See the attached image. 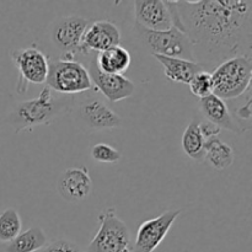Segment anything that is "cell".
<instances>
[{
    "instance_id": "13",
    "label": "cell",
    "mask_w": 252,
    "mask_h": 252,
    "mask_svg": "<svg viewBox=\"0 0 252 252\" xmlns=\"http://www.w3.org/2000/svg\"><path fill=\"white\" fill-rule=\"evenodd\" d=\"M93 189V181L86 167H71L61 174L57 191L66 202L78 203L88 198Z\"/></svg>"
},
{
    "instance_id": "8",
    "label": "cell",
    "mask_w": 252,
    "mask_h": 252,
    "mask_svg": "<svg viewBox=\"0 0 252 252\" xmlns=\"http://www.w3.org/2000/svg\"><path fill=\"white\" fill-rule=\"evenodd\" d=\"M10 57L19 71L16 91L24 94L29 84H44L48 74V58L37 47L14 49Z\"/></svg>"
},
{
    "instance_id": "15",
    "label": "cell",
    "mask_w": 252,
    "mask_h": 252,
    "mask_svg": "<svg viewBox=\"0 0 252 252\" xmlns=\"http://www.w3.org/2000/svg\"><path fill=\"white\" fill-rule=\"evenodd\" d=\"M135 22L153 31H165L172 27L169 9L162 0H135Z\"/></svg>"
},
{
    "instance_id": "4",
    "label": "cell",
    "mask_w": 252,
    "mask_h": 252,
    "mask_svg": "<svg viewBox=\"0 0 252 252\" xmlns=\"http://www.w3.org/2000/svg\"><path fill=\"white\" fill-rule=\"evenodd\" d=\"M90 22L91 20L78 15L59 17L52 22L49 37L56 48L61 51L59 59L76 61L85 65V62L88 64V62L95 56V53H86L81 48L84 33Z\"/></svg>"
},
{
    "instance_id": "3",
    "label": "cell",
    "mask_w": 252,
    "mask_h": 252,
    "mask_svg": "<svg viewBox=\"0 0 252 252\" xmlns=\"http://www.w3.org/2000/svg\"><path fill=\"white\" fill-rule=\"evenodd\" d=\"M212 94L223 101L235 100L250 90L252 57L236 56L219 64L211 73Z\"/></svg>"
},
{
    "instance_id": "6",
    "label": "cell",
    "mask_w": 252,
    "mask_h": 252,
    "mask_svg": "<svg viewBox=\"0 0 252 252\" xmlns=\"http://www.w3.org/2000/svg\"><path fill=\"white\" fill-rule=\"evenodd\" d=\"M46 84L59 95H73L94 89L86 66L76 61L53 59L48 62Z\"/></svg>"
},
{
    "instance_id": "12",
    "label": "cell",
    "mask_w": 252,
    "mask_h": 252,
    "mask_svg": "<svg viewBox=\"0 0 252 252\" xmlns=\"http://www.w3.org/2000/svg\"><path fill=\"white\" fill-rule=\"evenodd\" d=\"M121 31L110 20L91 21L84 33L81 48L86 53H101L112 47L120 46Z\"/></svg>"
},
{
    "instance_id": "10",
    "label": "cell",
    "mask_w": 252,
    "mask_h": 252,
    "mask_svg": "<svg viewBox=\"0 0 252 252\" xmlns=\"http://www.w3.org/2000/svg\"><path fill=\"white\" fill-rule=\"evenodd\" d=\"M180 214L181 209H169L155 218L143 221L138 228L133 244L134 252H154L166 238Z\"/></svg>"
},
{
    "instance_id": "17",
    "label": "cell",
    "mask_w": 252,
    "mask_h": 252,
    "mask_svg": "<svg viewBox=\"0 0 252 252\" xmlns=\"http://www.w3.org/2000/svg\"><path fill=\"white\" fill-rule=\"evenodd\" d=\"M95 62L98 70L102 73L123 75L129 69L132 57L127 49L121 46H116L96 54Z\"/></svg>"
},
{
    "instance_id": "5",
    "label": "cell",
    "mask_w": 252,
    "mask_h": 252,
    "mask_svg": "<svg viewBox=\"0 0 252 252\" xmlns=\"http://www.w3.org/2000/svg\"><path fill=\"white\" fill-rule=\"evenodd\" d=\"M134 33L140 46L152 56L194 61L191 41L177 27L172 26L165 31H153L134 24Z\"/></svg>"
},
{
    "instance_id": "21",
    "label": "cell",
    "mask_w": 252,
    "mask_h": 252,
    "mask_svg": "<svg viewBox=\"0 0 252 252\" xmlns=\"http://www.w3.org/2000/svg\"><path fill=\"white\" fill-rule=\"evenodd\" d=\"M22 229L21 217L15 208H6L0 213V243H10Z\"/></svg>"
},
{
    "instance_id": "7",
    "label": "cell",
    "mask_w": 252,
    "mask_h": 252,
    "mask_svg": "<svg viewBox=\"0 0 252 252\" xmlns=\"http://www.w3.org/2000/svg\"><path fill=\"white\" fill-rule=\"evenodd\" d=\"M100 228L89 243L86 252H122L132 246L128 226L116 214V208L110 207L98 217Z\"/></svg>"
},
{
    "instance_id": "25",
    "label": "cell",
    "mask_w": 252,
    "mask_h": 252,
    "mask_svg": "<svg viewBox=\"0 0 252 252\" xmlns=\"http://www.w3.org/2000/svg\"><path fill=\"white\" fill-rule=\"evenodd\" d=\"M199 129H201L202 135L204 137V139H209V138L218 137L219 133L221 132V129L219 127H217L213 123L208 122V121H203V122H199Z\"/></svg>"
},
{
    "instance_id": "19",
    "label": "cell",
    "mask_w": 252,
    "mask_h": 252,
    "mask_svg": "<svg viewBox=\"0 0 252 252\" xmlns=\"http://www.w3.org/2000/svg\"><path fill=\"white\" fill-rule=\"evenodd\" d=\"M48 244L46 233L41 226H31L21 231L14 240L7 243L5 252H38Z\"/></svg>"
},
{
    "instance_id": "22",
    "label": "cell",
    "mask_w": 252,
    "mask_h": 252,
    "mask_svg": "<svg viewBox=\"0 0 252 252\" xmlns=\"http://www.w3.org/2000/svg\"><path fill=\"white\" fill-rule=\"evenodd\" d=\"M90 155L95 161L103 164H116L122 158L120 150L106 143H97L94 145L90 150Z\"/></svg>"
},
{
    "instance_id": "23",
    "label": "cell",
    "mask_w": 252,
    "mask_h": 252,
    "mask_svg": "<svg viewBox=\"0 0 252 252\" xmlns=\"http://www.w3.org/2000/svg\"><path fill=\"white\" fill-rule=\"evenodd\" d=\"M191 93L194 96L201 100V98L207 97L208 95L212 94V78L211 73L208 71H201V73L196 74L191 81L189 83Z\"/></svg>"
},
{
    "instance_id": "16",
    "label": "cell",
    "mask_w": 252,
    "mask_h": 252,
    "mask_svg": "<svg viewBox=\"0 0 252 252\" xmlns=\"http://www.w3.org/2000/svg\"><path fill=\"white\" fill-rule=\"evenodd\" d=\"M164 68L165 76L174 83L189 84L196 74L203 71V68L194 61L171 58L164 56H153Z\"/></svg>"
},
{
    "instance_id": "18",
    "label": "cell",
    "mask_w": 252,
    "mask_h": 252,
    "mask_svg": "<svg viewBox=\"0 0 252 252\" xmlns=\"http://www.w3.org/2000/svg\"><path fill=\"white\" fill-rule=\"evenodd\" d=\"M204 161L213 169L223 171L234 162V149L218 137L209 138L204 144Z\"/></svg>"
},
{
    "instance_id": "14",
    "label": "cell",
    "mask_w": 252,
    "mask_h": 252,
    "mask_svg": "<svg viewBox=\"0 0 252 252\" xmlns=\"http://www.w3.org/2000/svg\"><path fill=\"white\" fill-rule=\"evenodd\" d=\"M198 107L206 121L213 123L220 129H225L228 132L235 133V134H241V133L249 130L248 127H245L243 123L239 122L231 115L225 101L220 100L213 94L201 98L198 102Z\"/></svg>"
},
{
    "instance_id": "1",
    "label": "cell",
    "mask_w": 252,
    "mask_h": 252,
    "mask_svg": "<svg viewBox=\"0 0 252 252\" xmlns=\"http://www.w3.org/2000/svg\"><path fill=\"white\" fill-rule=\"evenodd\" d=\"M172 26L193 47L194 62L204 71L252 51L251 0H165Z\"/></svg>"
},
{
    "instance_id": "11",
    "label": "cell",
    "mask_w": 252,
    "mask_h": 252,
    "mask_svg": "<svg viewBox=\"0 0 252 252\" xmlns=\"http://www.w3.org/2000/svg\"><path fill=\"white\" fill-rule=\"evenodd\" d=\"M95 56L86 64V69L93 81L94 88L100 91L111 102H120L126 98L132 97L135 91L134 83L125 75L106 74L98 70L96 66Z\"/></svg>"
},
{
    "instance_id": "24",
    "label": "cell",
    "mask_w": 252,
    "mask_h": 252,
    "mask_svg": "<svg viewBox=\"0 0 252 252\" xmlns=\"http://www.w3.org/2000/svg\"><path fill=\"white\" fill-rule=\"evenodd\" d=\"M38 252H84L78 244L73 243L69 239H58V240L49 243Z\"/></svg>"
},
{
    "instance_id": "2",
    "label": "cell",
    "mask_w": 252,
    "mask_h": 252,
    "mask_svg": "<svg viewBox=\"0 0 252 252\" xmlns=\"http://www.w3.org/2000/svg\"><path fill=\"white\" fill-rule=\"evenodd\" d=\"M73 98L68 96L54 95L53 91L44 86L38 97L17 103L6 117V122L20 133L34 126L49 125L57 117L68 112L71 108Z\"/></svg>"
},
{
    "instance_id": "9",
    "label": "cell",
    "mask_w": 252,
    "mask_h": 252,
    "mask_svg": "<svg viewBox=\"0 0 252 252\" xmlns=\"http://www.w3.org/2000/svg\"><path fill=\"white\" fill-rule=\"evenodd\" d=\"M78 126L89 132L111 130L123 126V120L112 108L98 98H88L79 103L75 110Z\"/></svg>"
},
{
    "instance_id": "20",
    "label": "cell",
    "mask_w": 252,
    "mask_h": 252,
    "mask_svg": "<svg viewBox=\"0 0 252 252\" xmlns=\"http://www.w3.org/2000/svg\"><path fill=\"white\" fill-rule=\"evenodd\" d=\"M182 150L189 159L197 162L204 161V144L206 139L199 129V121L192 120L185 128L182 134Z\"/></svg>"
}]
</instances>
